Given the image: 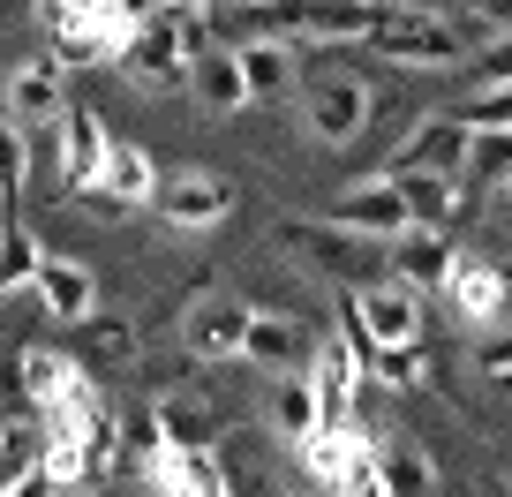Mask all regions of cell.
I'll return each mask as SVG.
<instances>
[{
  "instance_id": "11",
  "label": "cell",
  "mask_w": 512,
  "mask_h": 497,
  "mask_svg": "<svg viewBox=\"0 0 512 497\" xmlns=\"http://www.w3.org/2000/svg\"><path fill=\"white\" fill-rule=\"evenodd\" d=\"M332 226H347V234H369V241H392L407 226V204H400V189H392V174H377V181H354L347 196H332V211H324Z\"/></svg>"
},
{
  "instance_id": "31",
  "label": "cell",
  "mask_w": 512,
  "mask_h": 497,
  "mask_svg": "<svg viewBox=\"0 0 512 497\" xmlns=\"http://www.w3.org/2000/svg\"><path fill=\"white\" fill-rule=\"evenodd\" d=\"M475 83H512V23L482 38V53H475Z\"/></svg>"
},
{
  "instance_id": "2",
  "label": "cell",
  "mask_w": 512,
  "mask_h": 497,
  "mask_svg": "<svg viewBox=\"0 0 512 497\" xmlns=\"http://www.w3.org/2000/svg\"><path fill=\"white\" fill-rule=\"evenodd\" d=\"M339 339H347L354 354L362 347H415L422 339V294L407 287V279H369V287H347V302H339Z\"/></svg>"
},
{
  "instance_id": "15",
  "label": "cell",
  "mask_w": 512,
  "mask_h": 497,
  "mask_svg": "<svg viewBox=\"0 0 512 497\" xmlns=\"http://www.w3.org/2000/svg\"><path fill=\"white\" fill-rule=\"evenodd\" d=\"M226 415L211 407V392H159V407H151V437L159 445H219Z\"/></svg>"
},
{
  "instance_id": "32",
  "label": "cell",
  "mask_w": 512,
  "mask_h": 497,
  "mask_svg": "<svg viewBox=\"0 0 512 497\" xmlns=\"http://www.w3.org/2000/svg\"><path fill=\"white\" fill-rule=\"evenodd\" d=\"M475 362H482V377H512V332H482V347H475Z\"/></svg>"
},
{
  "instance_id": "17",
  "label": "cell",
  "mask_w": 512,
  "mask_h": 497,
  "mask_svg": "<svg viewBox=\"0 0 512 497\" xmlns=\"http://www.w3.org/2000/svg\"><path fill=\"white\" fill-rule=\"evenodd\" d=\"M83 189H98V196H113L121 211H136V204H151V189H159V166H151V151H136V144L113 136L106 159H98V174L83 181Z\"/></svg>"
},
{
  "instance_id": "24",
  "label": "cell",
  "mask_w": 512,
  "mask_h": 497,
  "mask_svg": "<svg viewBox=\"0 0 512 497\" xmlns=\"http://www.w3.org/2000/svg\"><path fill=\"white\" fill-rule=\"evenodd\" d=\"M392 189L407 204V226H452V196H460L452 174H392Z\"/></svg>"
},
{
  "instance_id": "23",
  "label": "cell",
  "mask_w": 512,
  "mask_h": 497,
  "mask_svg": "<svg viewBox=\"0 0 512 497\" xmlns=\"http://www.w3.org/2000/svg\"><path fill=\"white\" fill-rule=\"evenodd\" d=\"M38 234L23 226V211H0V302L8 294H31V272H38Z\"/></svg>"
},
{
  "instance_id": "3",
  "label": "cell",
  "mask_w": 512,
  "mask_h": 497,
  "mask_svg": "<svg viewBox=\"0 0 512 497\" xmlns=\"http://www.w3.org/2000/svg\"><path fill=\"white\" fill-rule=\"evenodd\" d=\"M369 53H384V61H400V68H460L467 61V38L452 16H422V8H392L384 0V23L362 38Z\"/></svg>"
},
{
  "instance_id": "14",
  "label": "cell",
  "mask_w": 512,
  "mask_h": 497,
  "mask_svg": "<svg viewBox=\"0 0 512 497\" xmlns=\"http://www.w3.org/2000/svg\"><path fill=\"white\" fill-rule=\"evenodd\" d=\"M31 294H38V309L61 317V324H83L98 309V279H91V264H76V257H38Z\"/></svg>"
},
{
  "instance_id": "8",
  "label": "cell",
  "mask_w": 512,
  "mask_h": 497,
  "mask_svg": "<svg viewBox=\"0 0 512 497\" xmlns=\"http://www.w3.org/2000/svg\"><path fill=\"white\" fill-rule=\"evenodd\" d=\"M144 490L151 497H234L211 445H144Z\"/></svg>"
},
{
  "instance_id": "38",
  "label": "cell",
  "mask_w": 512,
  "mask_h": 497,
  "mask_svg": "<svg viewBox=\"0 0 512 497\" xmlns=\"http://www.w3.org/2000/svg\"><path fill=\"white\" fill-rule=\"evenodd\" d=\"M159 8H211V0H159Z\"/></svg>"
},
{
  "instance_id": "21",
  "label": "cell",
  "mask_w": 512,
  "mask_h": 497,
  "mask_svg": "<svg viewBox=\"0 0 512 497\" xmlns=\"http://www.w3.org/2000/svg\"><path fill=\"white\" fill-rule=\"evenodd\" d=\"M369 452H377L392 497H430V490H437V460L415 445V437H369Z\"/></svg>"
},
{
  "instance_id": "34",
  "label": "cell",
  "mask_w": 512,
  "mask_h": 497,
  "mask_svg": "<svg viewBox=\"0 0 512 497\" xmlns=\"http://www.w3.org/2000/svg\"><path fill=\"white\" fill-rule=\"evenodd\" d=\"M91 8H113V0H38V23H68V16H91Z\"/></svg>"
},
{
  "instance_id": "19",
  "label": "cell",
  "mask_w": 512,
  "mask_h": 497,
  "mask_svg": "<svg viewBox=\"0 0 512 497\" xmlns=\"http://www.w3.org/2000/svg\"><path fill=\"white\" fill-rule=\"evenodd\" d=\"M234 61H241V83H249V106H256V98H287L294 83H302L294 46H279V38H241Z\"/></svg>"
},
{
  "instance_id": "18",
  "label": "cell",
  "mask_w": 512,
  "mask_h": 497,
  "mask_svg": "<svg viewBox=\"0 0 512 497\" xmlns=\"http://www.w3.org/2000/svg\"><path fill=\"white\" fill-rule=\"evenodd\" d=\"M189 91L204 98V113H241V106H249V83H241L234 46H219V38H211V46L189 61Z\"/></svg>"
},
{
  "instance_id": "12",
  "label": "cell",
  "mask_w": 512,
  "mask_h": 497,
  "mask_svg": "<svg viewBox=\"0 0 512 497\" xmlns=\"http://www.w3.org/2000/svg\"><path fill=\"white\" fill-rule=\"evenodd\" d=\"M445 264H452V234H445V226H400V234L384 241V272L407 279L415 294H437Z\"/></svg>"
},
{
  "instance_id": "26",
  "label": "cell",
  "mask_w": 512,
  "mask_h": 497,
  "mask_svg": "<svg viewBox=\"0 0 512 497\" xmlns=\"http://www.w3.org/2000/svg\"><path fill=\"white\" fill-rule=\"evenodd\" d=\"M460 181H482V189H512V129H475L467 136V166Z\"/></svg>"
},
{
  "instance_id": "10",
  "label": "cell",
  "mask_w": 512,
  "mask_h": 497,
  "mask_svg": "<svg viewBox=\"0 0 512 497\" xmlns=\"http://www.w3.org/2000/svg\"><path fill=\"white\" fill-rule=\"evenodd\" d=\"M68 106V68L53 61V53H31V61L8 76V91H0V121H16L23 136L31 129H53Z\"/></svg>"
},
{
  "instance_id": "5",
  "label": "cell",
  "mask_w": 512,
  "mask_h": 497,
  "mask_svg": "<svg viewBox=\"0 0 512 497\" xmlns=\"http://www.w3.org/2000/svg\"><path fill=\"white\" fill-rule=\"evenodd\" d=\"M302 91V121H309V136L317 144H354V136L369 129V83L362 76H347V68H317L309 83H294Z\"/></svg>"
},
{
  "instance_id": "35",
  "label": "cell",
  "mask_w": 512,
  "mask_h": 497,
  "mask_svg": "<svg viewBox=\"0 0 512 497\" xmlns=\"http://www.w3.org/2000/svg\"><path fill=\"white\" fill-rule=\"evenodd\" d=\"M475 16L490 23V31H505V23H512V0H475Z\"/></svg>"
},
{
  "instance_id": "20",
  "label": "cell",
  "mask_w": 512,
  "mask_h": 497,
  "mask_svg": "<svg viewBox=\"0 0 512 497\" xmlns=\"http://www.w3.org/2000/svg\"><path fill=\"white\" fill-rule=\"evenodd\" d=\"M106 121H98L91 106H61V174H68V189H83V181L98 174V159H106Z\"/></svg>"
},
{
  "instance_id": "7",
  "label": "cell",
  "mask_w": 512,
  "mask_h": 497,
  "mask_svg": "<svg viewBox=\"0 0 512 497\" xmlns=\"http://www.w3.org/2000/svg\"><path fill=\"white\" fill-rule=\"evenodd\" d=\"M437 294H445V309L467 324V332H490V324H505V302H512L505 272H497L490 257H475V249H452V264H445V279H437Z\"/></svg>"
},
{
  "instance_id": "29",
  "label": "cell",
  "mask_w": 512,
  "mask_h": 497,
  "mask_svg": "<svg viewBox=\"0 0 512 497\" xmlns=\"http://www.w3.org/2000/svg\"><path fill=\"white\" fill-rule=\"evenodd\" d=\"M38 445H46L38 422H0V490H8L23 467H38Z\"/></svg>"
},
{
  "instance_id": "6",
  "label": "cell",
  "mask_w": 512,
  "mask_h": 497,
  "mask_svg": "<svg viewBox=\"0 0 512 497\" xmlns=\"http://www.w3.org/2000/svg\"><path fill=\"white\" fill-rule=\"evenodd\" d=\"M121 76L136 91H181L189 83V46L174 31V8H151L136 31L121 38Z\"/></svg>"
},
{
  "instance_id": "16",
  "label": "cell",
  "mask_w": 512,
  "mask_h": 497,
  "mask_svg": "<svg viewBox=\"0 0 512 497\" xmlns=\"http://www.w3.org/2000/svg\"><path fill=\"white\" fill-rule=\"evenodd\" d=\"M241 332H249V309L226 302V294L196 302V309H189V324H181L189 354H204V362H241Z\"/></svg>"
},
{
  "instance_id": "36",
  "label": "cell",
  "mask_w": 512,
  "mask_h": 497,
  "mask_svg": "<svg viewBox=\"0 0 512 497\" xmlns=\"http://www.w3.org/2000/svg\"><path fill=\"white\" fill-rule=\"evenodd\" d=\"M392 8H422V16H452L460 0H392Z\"/></svg>"
},
{
  "instance_id": "13",
  "label": "cell",
  "mask_w": 512,
  "mask_h": 497,
  "mask_svg": "<svg viewBox=\"0 0 512 497\" xmlns=\"http://www.w3.org/2000/svg\"><path fill=\"white\" fill-rule=\"evenodd\" d=\"M309 354H317V332L294 317H264V309H249V332H241V362L249 369H302Z\"/></svg>"
},
{
  "instance_id": "9",
  "label": "cell",
  "mask_w": 512,
  "mask_h": 497,
  "mask_svg": "<svg viewBox=\"0 0 512 497\" xmlns=\"http://www.w3.org/2000/svg\"><path fill=\"white\" fill-rule=\"evenodd\" d=\"M467 136H475V129H467L460 113L437 106V113H422L415 129H407V144L384 159V174H452V181H460V166H467Z\"/></svg>"
},
{
  "instance_id": "1",
  "label": "cell",
  "mask_w": 512,
  "mask_h": 497,
  "mask_svg": "<svg viewBox=\"0 0 512 497\" xmlns=\"http://www.w3.org/2000/svg\"><path fill=\"white\" fill-rule=\"evenodd\" d=\"M272 234H279V249H287L309 279H324V287H339V294L384 279V241L347 234V226H332V219H279Z\"/></svg>"
},
{
  "instance_id": "33",
  "label": "cell",
  "mask_w": 512,
  "mask_h": 497,
  "mask_svg": "<svg viewBox=\"0 0 512 497\" xmlns=\"http://www.w3.org/2000/svg\"><path fill=\"white\" fill-rule=\"evenodd\" d=\"M0 497H61V482H53L46 467H23V475L8 482V490H0Z\"/></svg>"
},
{
  "instance_id": "25",
  "label": "cell",
  "mask_w": 512,
  "mask_h": 497,
  "mask_svg": "<svg viewBox=\"0 0 512 497\" xmlns=\"http://www.w3.org/2000/svg\"><path fill=\"white\" fill-rule=\"evenodd\" d=\"M354 362H362V377H369V385H384V392H415V385H430V362H422L415 347H362Z\"/></svg>"
},
{
  "instance_id": "4",
  "label": "cell",
  "mask_w": 512,
  "mask_h": 497,
  "mask_svg": "<svg viewBox=\"0 0 512 497\" xmlns=\"http://www.w3.org/2000/svg\"><path fill=\"white\" fill-rule=\"evenodd\" d=\"M151 211H159L166 234H211V226L234 219V181L211 174V166H174L151 189Z\"/></svg>"
},
{
  "instance_id": "28",
  "label": "cell",
  "mask_w": 512,
  "mask_h": 497,
  "mask_svg": "<svg viewBox=\"0 0 512 497\" xmlns=\"http://www.w3.org/2000/svg\"><path fill=\"white\" fill-rule=\"evenodd\" d=\"M445 113H460L467 129H512V83H475V98H460Z\"/></svg>"
},
{
  "instance_id": "39",
  "label": "cell",
  "mask_w": 512,
  "mask_h": 497,
  "mask_svg": "<svg viewBox=\"0 0 512 497\" xmlns=\"http://www.w3.org/2000/svg\"><path fill=\"white\" fill-rule=\"evenodd\" d=\"M497 196H505V226H512V189H497Z\"/></svg>"
},
{
  "instance_id": "37",
  "label": "cell",
  "mask_w": 512,
  "mask_h": 497,
  "mask_svg": "<svg viewBox=\"0 0 512 497\" xmlns=\"http://www.w3.org/2000/svg\"><path fill=\"white\" fill-rule=\"evenodd\" d=\"M475 497H512V490H505L497 475H482V490H475Z\"/></svg>"
},
{
  "instance_id": "27",
  "label": "cell",
  "mask_w": 512,
  "mask_h": 497,
  "mask_svg": "<svg viewBox=\"0 0 512 497\" xmlns=\"http://www.w3.org/2000/svg\"><path fill=\"white\" fill-rule=\"evenodd\" d=\"M23 174H31V136L0 121V211H23Z\"/></svg>"
},
{
  "instance_id": "22",
  "label": "cell",
  "mask_w": 512,
  "mask_h": 497,
  "mask_svg": "<svg viewBox=\"0 0 512 497\" xmlns=\"http://www.w3.org/2000/svg\"><path fill=\"white\" fill-rule=\"evenodd\" d=\"M272 430L287 437V445H302V437L317 430V392H309V362H302V369H279V377H272Z\"/></svg>"
},
{
  "instance_id": "30",
  "label": "cell",
  "mask_w": 512,
  "mask_h": 497,
  "mask_svg": "<svg viewBox=\"0 0 512 497\" xmlns=\"http://www.w3.org/2000/svg\"><path fill=\"white\" fill-rule=\"evenodd\" d=\"M324 490H332V497H392V482H384V467H377V452H354V460L347 467H339V475L332 482H324Z\"/></svg>"
},
{
  "instance_id": "40",
  "label": "cell",
  "mask_w": 512,
  "mask_h": 497,
  "mask_svg": "<svg viewBox=\"0 0 512 497\" xmlns=\"http://www.w3.org/2000/svg\"><path fill=\"white\" fill-rule=\"evenodd\" d=\"M256 497H294V490H256Z\"/></svg>"
}]
</instances>
